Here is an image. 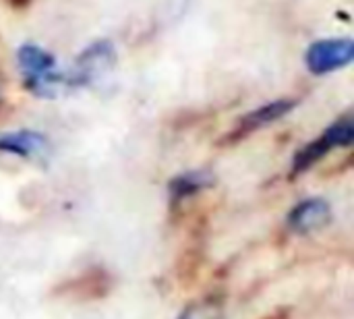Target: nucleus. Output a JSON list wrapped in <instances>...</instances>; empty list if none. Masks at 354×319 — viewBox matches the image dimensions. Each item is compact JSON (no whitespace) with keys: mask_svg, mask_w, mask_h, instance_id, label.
I'll return each mask as SVG.
<instances>
[{"mask_svg":"<svg viewBox=\"0 0 354 319\" xmlns=\"http://www.w3.org/2000/svg\"><path fill=\"white\" fill-rule=\"evenodd\" d=\"M17 66L23 85L37 98H56L60 87H66V77L56 71V58L35 44H23L17 50Z\"/></svg>","mask_w":354,"mask_h":319,"instance_id":"f257e3e1","label":"nucleus"},{"mask_svg":"<svg viewBox=\"0 0 354 319\" xmlns=\"http://www.w3.org/2000/svg\"><path fill=\"white\" fill-rule=\"evenodd\" d=\"M116 48L110 39L91 42L75 60L73 71L66 77V87H93L108 79L116 69Z\"/></svg>","mask_w":354,"mask_h":319,"instance_id":"f03ea898","label":"nucleus"},{"mask_svg":"<svg viewBox=\"0 0 354 319\" xmlns=\"http://www.w3.org/2000/svg\"><path fill=\"white\" fill-rule=\"evenodd\" d=\"M354 143V118L351 114L332 122L324 135L305 143L292 158V176H299L311 170L319 160H324L330 152L340 147H351Z\"/></svg>","mask_w":354,"mask_h":319,"instance_id":"7ed1b4c3","label":"nucleus"},{"mask_svg":"<svg viewBox=\"0 0 354 319\" xmlns=\"http://www.w3.org/2000/svg\"><path fill=\"white\" fill-rule=\"evenodd\" d=\"M354 60L353 37H326L313 42L305 52V64L313 75H330Z\"/></svg>","mask_w":354,"mask_h":319,"instance_id":"20e7f679","label":"nucleus"},{"mask_svg":"<svg viewBox=\"0 0 354 319\" xmlns=\"http://www.w3.org/2000/svg\"><path fill=\"white\" fill-rule=\"evenodd\" d=\"M0 154H10L21 160H48L52 154V143L50 139L31 129H19V131H8L0 133Z\"/></svg>","mask_w":354,"mask_h":319,"instance_id":"39448f33","label":"nucleus"},{"mask_svg":"<svg viewBox=\"0 0 354 319\" xmlns=\"http://www.w3.org/2000/svg\"><path fill=\"white\" fill-rule=\"evenodd\" d=\"M332 224V206L322 197L299 201L286 216V226L295 235H311Z\"/></svg>","mask_w":354,"mask_h":319,"instance_id":"423d86ee","label":"nucleus"},{"mask_svg":"<svg viewBox=\"0 0 354 319\" xmlns=\"http://www.w3.org/2000/svg\"><path fill=\"white\" fill-rule=\"evenodd\" d=\"M297 104H299L297 100H276V102H270V104H263V106L251 110L249 114H245L239 120V125L232 133V139H243L259 129H266L268 125L290 114L297 108Z\"/></svg>","mask_w":354,"mask_h":319,"instance_id":"0eeeda50","label":"nucleus"},{"mask_svg":"<svg viewBox=\"0 0 354 319\" xmlns=\"http://www.w3.org/2000/svg\"><path fill=\"white\" fill-rule=\"evenodd\" d=\"M214 185V176L205 170H187L170 179L168 183V195L170 203L178 206L189 197H195L197 193L209 189Z\"/></svg>","mask_w":354,"mask_h":319,"instance_id":"6e6552de","label":"nucleus"},{"mask_svg":"<svg viewBox=\"0 0 354 319\" xmlns=\"http://www.w3.org/2000/svg\"><path fill=\"white\" fill-rule=\"evenodd\" d=\"M224 318V303L222 299H203L189 305L178 319H222Z\"/></svg>","mask_w":354,"mask_h":319,"instance_id":"1a4fd4ad","label":"nucleus"},{"mask_svg":"<svg viewBox=\"0 0 354 319\" xmlns=\"http://www.w3.org/2000/svg\"><path fill=\"white\" fill-rule=\"evenodd\" d=\"M0 100H2V83H0Z\"/></svg>","mask_w":354,"mask_h":319,"instance_id":"9d476101","label":"nucleus"}]
</instances>
